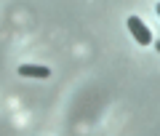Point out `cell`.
Here are the masks:
<instances>
[{
	"mask_svg": "<svg viewBox=\"0 0 160 136\" xmlns=\"http://www.w3.org/2000/svg\"><path fill=\"white\" fill-rule=\"evenodd\" d=\"M128 32L133 35V40H136L139 45H152L155 43V38H152V32H149V27L142 22L139 16H128Z\"/></svg>",
	"mask_w": 160,
	"mask_h": 136,
	"instance_id": "obj_1",
	"label": "cell"
},
{
	"mask_svg": "<svg viewBox=\"0 0 160 136\" xmlns=\"http://www.w3.org/2000/svg\"><path fill=\"white\" fill-rule=\"evenodd\" d=\"M19 75H22V78H48L51 69L43 67V64H22V67H19Z\"/></svg>",
	"mask_w": 160,
	"mask_h": 136,
	"instance_id": "obj_2",
	"label": "cell"
},
{
	"mask_svg": "<svg viewBox=\"0 0 160 136\" xmlns=\"http://www.w3.org/2000/svg\"><path fill=\"white\" fill-rule=\"evenodd\" d=\"M152 45H155V48H158V53H160V40H155V43H152Z\"/></svg>",
	"mask_w": 160,
	"mask_h": 136,
	"instance_id": "obj_3",
	"label": "cell"
},
{
	"mask_svg": "<svg viewBox=\"0 0 160 136\" xmlns=\"http://www.w3.org/2000/svg\"><path fill=\"white\" fill-rule=\"evenodd\" d=\"M155 11H158V13H160V3H158V8H155Z\"/></svg>",
	"mask_w": 160,
	"mask_h": 136,
	"instance_id": "obj_4",
	"label": "cell"
}]
</instances>
